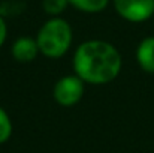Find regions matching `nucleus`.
I'll list each match as a JSON object with an SVG mask.
<instances>
[{
	"instance_id": "obj_1",
	"label": "nucleus",
	"mask_w": 154,
	"mask_h": 153,
	"mask_svg": "<svg viewBox=\"0 0 154 153\" xmlns=\"http://www.w3.org/2000/svg\"><path fill=\"white\" fill-rule=\"evenodd\" d=\"M72 65L75 74L85 84L103 86L120 75L123 59L112 44L102 39H90L78 45Z\"/></svg>"
},
{
	"instance_id": "obj_2",
	"label": "nucleus",
	"mask_w": 154,
	"mask_h": 153,
	"mask_svg": "<svg viewBox=\"0 0 154 153\" xmlns=\"http://www.w3.org/2000/svg\"><path fill=\"white\" fill-rule=\"evenodd\" d=\"M39 53L48 59H60L70 50L73 41L72 26L61 17H51L36 35Z\"/></svg>"
},
{
	"instance_id": "obj_3",
	"label": "nucleus",
	"mask_w": 154,
	"mask_h": 153,
	"mask_svg": "<svg viewBox=\"0 0 154 153\" xmlns=\"http://www.w3.org/2000/svg\"><path fill=\"white\" fill-rule=\"evenodd\" d=\"M85 92V83L76 75H64L54 84L52 96L61 107H73L82 99Z\"/></svg>"
},
{
	"instance_id": "obj_4",
	"label": "nucleus",
	"mask_w": 154,
	"mask_h": 153,
	"mask_svg": "<svg viewBox=\"0 0 154 153\" xmlns=\"http://www.w3.org/2000/svg\"><path fill=\"white\" fill-rule=\"evenodd\" d=\"M115 12L129 23H144L154 15V0H112Z\"/></svg>"
},
{
	"instance_id": "obj_5",
	"label": "nucleus",
	"mask_w": 154,
	"mask_h": 153,
	"mask_svg": "<svg viewBox=\"0 0 154 153\" xmlns=\"http://www.w3.org/2000/svg\"><path fill=\"white\" fill-rule=\"evenodd\" d=\"M12 57L17 60V62H21V63H30L33 62L38 54H39V47H38V42L36 39L30 38V36H21L18 38L14 44H12Z\"/></svg>"
},
{
	"instance_id": "obj_6",
	"label": "nucleus",
	"mask_w": 154,
	"mask_h": 153,
	"mask_svg": "<svg viewBox=\"0 0 154 153\" xmlns=\"http://www.w3.org/2000/svg\"><path fill=\"white\" fill-rule=\"evenodd\" d=\"M136 62L144 72L154 74V36H148L139 42L136 48Z\"/></svg>"
},
{
	"instance_id": "obj_7",
	"label": "nucleus",
	"mask_w": 154,
	"mask_h": 153,
	"mask_svg": "<svg viewBox=\"0 0 154 153\" xmlns=\"http://www.w3.org/2000/svg\"><path fill=\"white\" fill-rule=\"evenodd\" d=\"M69 5L79 12L99 14L108 8L109 0H69Z\"/></svg>"
},
{
	"instance_id": "obj_8",
	"label": "nucleus",
	"mask_w": 154,
	"mask_h": 153,
	"mask_svg": "<svg viewBox=\"0 0 154 153\" xmlns=\"http://www.w3.org/2000/svg\"><path fill=\"white\" fill-rule=\"evenodd\" d=\"M69 6V0H42V8L50 17H60Z\"/></svg>"
},
{
	"instance_id": "obj_9",
	"label": "nucleus",
	"mask_w": 154,
	"mask_h": 153,
	"mask_svg": "<svg viewBox=\"0 0 154 153\" xmlns=\"http://www.w3.org/2000/svg\"><path fill=\"white\" fill-rule=\"evenodd\" d=\"M12 120L9 114L0 107V144L6 143L12 135Z\"/></svg>"
},
{
	"instance_id": "obj_10",
	"label": "nucleus",
	"mask_w": 154,
	"mask_h": 153,
	"mask_svg": "<svg viewBox=\"0 0 154 153\" xmlns=\"http://www.w3.org/2000/svg\"><path fill=\"white\" fill-rule=\"evenodd\" d=\"M6 38H8V26H6L5 18H3V17H2V14H0V48L3 47V44H5Z\"/></svg>"
}]
</instances>
